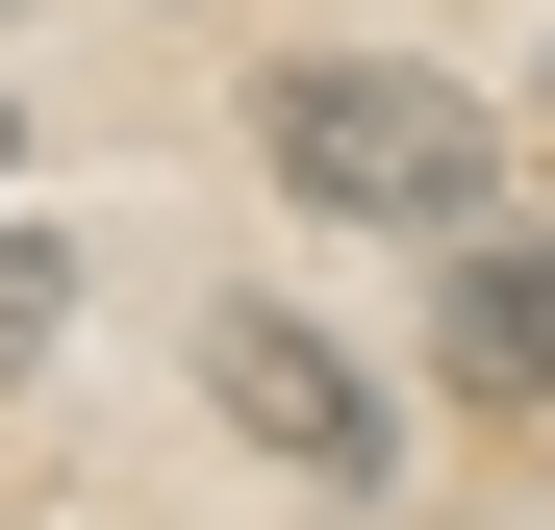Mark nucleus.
Listing matches in <instances>:
<instances>
[{
    "mask_svg": "<svg viewBox=\"0 0 555 530\" xmlns=\"http://www.w3.org/2000/svg\"><path fill=\"white\" fill-rule=\"evenodd\" d=\"M253 152H278V203H328V228H480V102H454V76L304 51V76H253Z\"/></svg>",
    "mask_w": 555,
    "mask_h": 530,
    "instance_id": "nucleus-1",
    "label": "nucleus"
},
{
    "mask_svg": "<svg viewBox=\"0 0 555 530\" xmlns=\"http://www.w3.org/2000/svg\"><path fill=\"white\" fill-rule=\"evenodd\" d=\"M203 379H228V429H253L278 480H379V379H353L304 303H228V328H203Z\"/></svg>",
    "mask_w": 555,
    "mask_h": 530,
    "instance_id": "nucleus-2",
    "label": "nucleus"
},
{
    "mask_svg": "<svg viewBox=\"0 0 555 530\" xmlns=\"http://www.w3.org/2000/svg\"><path fill=\"white\" fill-rule=\"evenodd\" d=\"M429 379L454 404H555V228H454V279H429Z\"/></svg>",
    "mask_w": 555,
    "mask_h": 530,
    "instance_id": "nucleus-3",
    "label": "nucleus"
},
{
    "mask_svg": "<svg viewBox=\"0 0 555 530\" xmlns=\"http://www.w3.org/2000/svg\"><path fill=\"white\" fill-rule=\"evenodd\" d=\"M51 303H76V253H51V228H0V379L51 353Z\"/></svg>",
    "mask_w": 555,
    "mask_h": 530,
    "instance_id": "nucleus-4",
    "label": "nucleus"
}]
</instances>
